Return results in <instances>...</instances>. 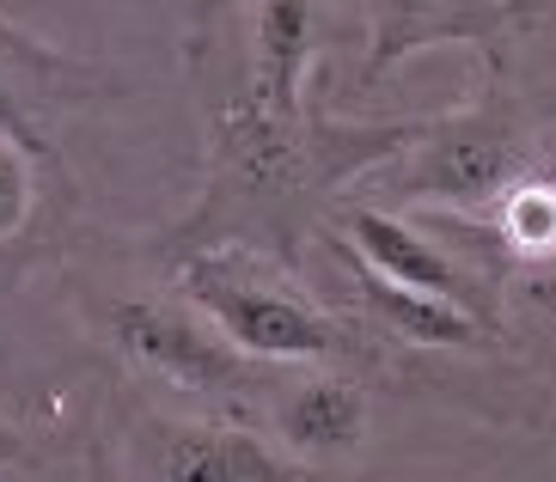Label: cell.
I'll use <instances>...</instances> for the list:
<instances>
[{
  "label": "cell",
  "mask_w": 556,
  "mask_h": 482,
  "mask_svg": "<svg viewBox=\"0 0 556 482\" xmlns=\"http://www.w3.org/2000/svg\"><path fill=\"white\" fill-rule=\"evenodd\" d=\"M453 226L495 275H514V269L544 275V263L556 257V165L526 172L483 220H453Z\"/></svg>",
  "instance_id": "9c48e42d"
},
{
  "label": "cell",
  "mask_w": 556,
  "mask_h": 482,
  "mask_svg": "<svg viewBox=\"0 0 556 482\" xmlns=\"http://www.w3.org/2000/svg\"><path fill=\"white\" fill-rule=\"evenodd\" d=\"M539 18V0H361V86L441 43H465L483 55V74H507L514 37Z\"/></svg>",
  "instance_id": "52a82bcc"
},
{
  "label": "cell",
  "mask_w": 556,
  "mask_h": 482,
  "mask_svg": "<svg viewBox=\"0 0 556 482\" xmlns=\"http://www.w3.org/2000/svg\"><path fill=\"white\" fill-rule=\"evenodd\" d=\"M18 465H37V446L25 440V428L0 416V470H18Z\"/></svg>",
  "instance_id": "4fadbf2b"
},
{
  "label": "cell",
  "mask_w": 556,
  "mask_h": 482,
  "mask_svg": "<svg viewBox=\"0 0 556 482\" xmlns=\"http://www.w3.org/2000/svg\"><path fill=\"white\" fill-rule=\"evenodd\" d=\"M367 428H374V385L349 367L276 372V385H269V397L257 409V434L300 477L349 465L367 446Z\"/></svg>",
  "instance_id": "ba28073f"
},
{
  "label": "cell",
  "mask_w": 556,
  "mask_h": 482,
  "mask_svg": "<svg viewBox=\"0 0 556 482\" xmlns=\"http://www.w3.org/2000/svg\"><path fill=\"white\" fill-rule=\"evenodd\" d=\"M520 300H526L532 312H539V318H556V269L526 275V281H520Z\"/></svg>",
  "instance_id": "5bb4252c"
},
{
  "label": "cell",
  "mask_w": 556,
  "mask_h": 482,
  "mask_svg": "<svg viewBox=\"0 0 556 482\" xmlns=\"http://www.w3.org/2000/svg\"><path fill=\"white\" fill-rule=\"evenodd\" d=\"M43 177H50L62 195H74L80 183L74 177H55L50 165H37L13 135H0V244H13L25 226L43 214Z\"/></svg>",
  "instance_id": "8fae6325"
},
{
  "label": "cell",
  "mask_w": 556,
  "mask_h": 482,
  "mask_svg": "<svg viewBox=\"0 0 556 482\" xmlns=\"http://www.w3.org/2000/svg\"><path fill=\"white\" fill-rule=\"evenodd\" d=\"M0 67H7V80L25 92V104L37 116L50 111V104H104V98H123V74L43 43V37H31L13 18H0Z\"/></svg>",
  "instance_id": "30bf717a"
},
{
  "label": "cell",
  "mask_w": 556,
  "mask_h": 482,
  "mask_svg": "<svg viewBox=\"0 0 556 482\" xmlns=\"http://www.w3.org/2000/svg\"><path fill=\"white\" fill-rule=\"evenodd\" d=\"M190 80L202 98V190L190 214L153 239L160 263L202 244H245L300 269L330 208L416 135L409 116L349 123V116H330L325 104L281 116L208 62H190Z\"/></svg>",
  "instance_id": "6da1fadb"
},
{
  "label": "cell",
  "mask_w": 556,
  "mask_h": 482,
  "mask_svg": "<svg viewBox=\"0 0 556 482\" xmlns=\"http://www.w3.org/2000/svg\"><path fill=\"white\" fill-rule=\"evenodd\" d=\"M92 318H99V337L111 342L141 379L184 391L197 409L239 416V421L257 428V409H263V397H269V385H276L281 367L245 360V354L232 348L208 318H197L184 300L129 293V300H104Z\"/></svg>",
  "instance_id": "277c9868"
},
{
  "label": "cell",
  "mask_w": 556,
  "mask_h": 482,
  "mask_svg": "<svg viewBox=\"0 0 556 482\" xmlns=\"http://www.w3.org/2000/svg\"><path fill=\"white\" fill-rule=\"evenodd\" d=\"M556 165V141L532 98L514 92L507 74H483V92L446 116H416V135L392 160L355 183V202L392 214H441L483 220L526 172Z\"/></svg>",
  "instance_id": "7a4b0ae2"
},
{
  "label": "cell",
  "mask_w": 556,
  "mask_h": 482,
  "mask_svg": "<svg viewBox=\"0 0 556 482\" xmlns=\"http://www.w3.org/2000/svg\"><path fill=\"white\" fill-rule=\"evenodd\" d=\"M0 135H13V141L25 147L37 165H50L55 177H74V172H67V160H62V147L43 135V116H37L31 104H25V92L7 80V67H0Z\"/></svg>",
  "instance_id": "7c38bea8"
},
{
  "label": "cell",
  "mask_w": 556,
  "mask_h": 482,
  "mask_svg": "<svg viewBox=\"0 0 556 482\" xmlns=\"http://www.w3.org/2000/svg\"><path fill=\"white\" fill-rule=\"evenodd\" d=\"M104 482H312L239 416L116 397L104 428Z\"/></svg>",
  "instance_id": "5b68a950"
},
{
  "label": "cell",
  "mask_w": 556,
  "mask_h": 482,
  "mask_svg": "<svg viewBox=\"0 0 556 482\" xmlns=\"http://www.w3.org/2000/svg\"><path fill=\"white\" fill-rule=\"evenodd\" d=\"M325 239L343 244L349 257L367 275H379L386 288L441 300V306L465 312V318H477L483 330H495V337L507 342V275H495L465 239L446 244V239H434L422 220L374 208V202H355V195H343V202L330 208Z\"/></svg>",
  "instance_id": "8992f818"
},
{
  "label": "cell",
  "mask_w": 556,
  "mask_h": 482,
  "mask_svg": "<svg viewBox=\"0 0 556 482\" xmlns=\"http://www.w3.org/2000/svg\"><path fill=\"white\" fill-rule=\"evenodd\" d=\"M178 281V300L208 318L232 348L257 367H349L374 385V360L361 330L337 306L306 288V275L288 263L245 251V244H202L165 263Z\"/></svg>",
  "instance_id": "3957f363"
},
{
  "label": "cell",
  "mask_w": 556,
  "mask_h": 482,
  "mask_svg": "<svg viewBox=\"0 0 556 482\" xmlns=\"http://www.w3.org/2000/svg\"><path fill=\"white\" fill-rule=\"evenodd\" d=\"M232 7H239V0H202V7H197V25H214V18L232 13Z\"/></svg>",
  "instance_id": "9a60e30c"
}]
</instances>
